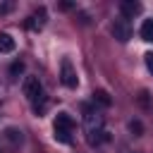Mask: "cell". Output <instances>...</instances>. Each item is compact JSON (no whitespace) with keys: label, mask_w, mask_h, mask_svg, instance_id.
Here are the masks:
<instances>
[{"label":"cell","mask_w":153,"mask_h":153,"mask_svg":"<svg viewBox=\"0 0 153 153\" xmlns=\"http://www.w3.org/2000/svg\"><path fill=\"white\" fill-rule=\"evenodd\" d=\"M45 19H48L45 7H38L33 14H29V19H26V29H29V31H41V29L45 26Z\"/></svg>","instance_id":"obj_6"},{"label":"cell","mask_w":153,"mask_h":153,"mask_svg":"<svg viewBox=\"0 0 153 153\" xmlns=\"http://www.w3.org/2000/svg\"><path fill=\"white\" fill-rule=\"evenodd\" d=\"M7 12H12V2H5V5H0V14H7Z\"/></svg>","instance_id":"obj_15"},{"label":"cell","mask_w":153,"mask_h":153,"mask_svg":"<svg viewBox=\"0 0 153 153\" xmlns=\"http://www.w3.org/2000/svg\"><path fill=\"white\" fill-rule=\"evenodd\" d=\"M112 36H115L120 43H127V41L131 38V24H129V19L117 17V19L112 22Z\"/></svg>","instance_id":"obj_5"},{"label":"cell","mask_w":153,"mask_h":153,"mask_svg":"<svg viewBox=\"0 0 153 153\" xmlns=\"http://www.w3.org/2000/svg\"><path fill=\"white\" fill-rule=\"evenodd\" d=\"M141 38L146 43H153V19H143V24H141Z\"/></svg>","instance_id":"obj_9"},{"label":"cell","mask_w":153,"mask_h":153,"mask_svg":"<svg viewBox=\"0 0 153 153\" xmlns=\"http://www.w3.org/2000/svg\"><path fill=\"white\" fill-rule=\"evenodd\" d=\"M93 103H100L103 108H108L112 100H110V96H108V91H103V88H98V91H93Z\"/></svg>","instance_id":"obj_10"},{"label":"cell","mask_w":153,"mask_h":153,"mask_svg":"<svg viewBox=\"0 0 153 153\" xmlns=\"http://www.w3.org/2000/svg\"><path fill=\"white\" fill-rule=\"evenodd\" d=\"M14 48H17L14 38H12L7 31H0V53L7 55V53H14Z\"/></svg>","instance_id":"obj_8"},{"label":"cell","mask_w":153,"mask_h":153,"mask_svg":"<svg viewBox=\"0 0 153 153\" xmlns=\"http://www.w3.org/2000/svg\"><path fill=\"white\" fill-rule=\"evenodd\" d=\"M24 72V62H14L12 67H10V74H12V79H17V74H22Z\"/></svg>","instance_id":"obj_12"},{"label":"cell","mask_w":153,"mask_h":153,"mask_svg":"<svg viewBox=\"0 0 153 153\" xmlns=\"http://www.w3.org/2000/svg\"><path fill=\"white\" fill-rule=\"evenodd\" d=\"M129 129L134 131V136H141V131H143V127H141V122H139V120H134V122H129Z\"/></svg>","instance_id":"obj_13"},{"label":"cell","mask_w":153,"mask_h":153,"mask_svg":"<svg viewBox=\"0 0 153 153\" xmlns=\"http://www.w3.org/2000/svg\"><path fill=\"white\" fill-rule=\"evenodd\" d=\"M143 60H146V69L153 74V53H146V55H143Z\"/></svg>","instance_id":"obj_14"},{"label":"cell","mask_w":153,"mask_h":153,"mask_svg":"<svg viewBox=\"0 0 153 153\" xmlns=\"http://www.w3.org/2000/svg\"><path fill=\"white\" fill-rule=\"evenodd\" d=\"M141 2H136V0H122L120 2V17H124V19H134L136 14H141Z\"/></svg>","instance_id":"obj_7"},{"label":"cell","mask_w":153,"mask_h":153,"mask_svg":"<svg viewBox=\"0 0 153 153\" xmlns=\"http://www.w3.org/2000/svg\"><path fill=\"white\" fill-rule=\"evenodd\" d=\"M22 91H24L26 100L33 105V110H36V115H38V112L45 108V93H43V84L38 81V76H33V74L24 76V81H22Z\"/></svg>","instance_id":"obj_2"},{"label":"cell","mask_w":153,"mask_h":153,"mask_svg":"<svg viewBox=\"0 0 153 153\" xmlns=\"http://www.w3.org/2000/svg\"><path fill=\"white\" fill-rule=\"evenodd\" d=\"M84 131H86V141L91 146H98L103 141H108V131H105V117L98 110H88L84 112Z\"/></svg>","instance_id":"obj_1"},{"label":"cell","mask_w":153,"mask_h":153,"mask_svg":"<svg viewBox=\"0 0 153 153\" xmlns=\"http://www.w3.org/2000/svg\"><path fill=\"white\" fill-rule=\"evenodd\" d=\"M53 131H55V141L60 143H69L72 141V131H74V120L69 112H57L55 122H53Z\"/></svg>","instance_id":"obj_3"},{"label":"cell","mask_w":153,"mask_h":153,"mask_svg":"<svg viewBox=\"0 0 153 153\" xmlns=\"http://www.w3.org/2000/svg\"><path fill=\"white\" fill-rule=\"evenodd\" d=\"M60 81H62L67 88H76V84H79L76 69H74V65H72L69 57H62V62H60Z\"/></svg>","instance_id":"obj_4"},{"label":"cell","mask_w":153,"mask_h":153,"mask_svg":"<svg viewBox=\"0 0 153 153\" xmlns=\"http://www.w3.org/2000/svg\"><path fill=\"white\" fill-rule=\"evenodd\" d=\"M5 136L12 141V143H19L22 141V131H17L14 127H10V129H5Z\"/></svg>","instance_id":"obj_11"}]
</instances>
